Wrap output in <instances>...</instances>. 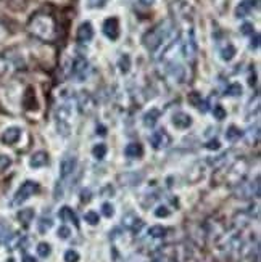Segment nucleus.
<instances>
[{
	"instance_id": "c85d7f7f",
	"label": "nucleus",
	"mask_w": 261,
	"mask_h": 262,
	"mask_svg": "<svg viewBox=\"0 0 261 262\" xmlns=\"http://www.w3.org/2000/svg\"><path fill=\"white\" fill-rule=\"evenodd\" d=\"M54 227V222L50 217H42V219L38 222V230H39V234H47V232Z\"/></svg>"
},
{
	"instance_id": "2f4dec72",
	"label": "nucleus",
	"mask_w": 261,
	"mask_h": 262,
	"mask_svg": "<svg viewBox=\"0 0 261 262\" xmlns=\"http://www.w3.org/2000/svg\"><path fill=\"white\" fill-rule=\"evenodd\" d=\"M36 250H38V254H39L40 258H44V259L48 258L50 254H52V246H50L48 243H39Z\"/></svg>"
},
{
	"instance_id": "f257e3e1",
	"label": "nucleus",
	"mask_w": 261,
	"mask_h": 262,
	"mask_svg": "<svg viewBox=\"0 0 261 262\" xmlns=\"http://www.w3.org/2000/svg\"><path fill=\"white\" fill-rule=\"evenodd\" d=\"M54 121L56 132L63 137H68L72 127V121H74V105L71 100H63L62 103H58L54 113Z\"/></svg>"
},
{
	"instance_id": "58836bf2",
	"label": "nucleus",
	"mask_w": 261,
	"mask_h": 262,
	"mask_svg": "<svg viewBox=\"0 0 261 262\" xmlns=\"http://www.w3.org/2000/svg\"><path fill=\"white\" fill-rule=\"evenodd\" d=\"M171 214V211L166 208V206H158L156 209H155V216L156 217H160V219H162V217H168Z\"/></svg>"
},
{
	"instance_id": "37998d69",
	"label": "nucleus",
	"mask_w": 261,
	"mask_h": 262,
	"mask_svg": "<svg viewBox=\"0 0 261 262\" xmlns=\"http://www.w3.org/2000/svg\"><path fill=\"white\" fill-rule=\"evenodd\" d=\"M240 29H242V34H252V35L255 34V31H253L255 27H253V24H250V23H245Z\"/></svg>"
},
{
	"instance_id": "4be33fe9",
	"label": "nucleus",
	"mask_w": 261,
	"mask_h": 262,
	"mask_svg": "<svg viewBox=\"0 0 261 262\" xmlns=\"http://www.w3.org/2000/svg\"><path fill=\"white\" fill-rule=\"evenodd\" d=\"M256 5V0H242L236 8V18H245Z\"/></svg>"
},
{
	"instance_id": "4468645a",
	"label": "nucleus",
	"mask_w": 261,
	"mask_h": 262,
	"mask_svg": "<svg viewBox=\"0 0 261 262\" xmlns=\"http://www.w3.org/2000/svg\"><path fill=\"white\" fill-rule=\"evenodd\" d=\"M122 225L128 229V230H130V232H139L140 229H142V225H144V222H142V219L139 216H137L136 213H132V211H129V213H126L124 216H122Z\"/></svg>"
},
{
	"instance_id": "9d476101",
	"label": "nucleus",
	"mask_w": 261,
	"mask_h": 262,
	"mask_svg": "<svg viewBox=\"0 0 261 262\" xmlns=\"http://www.w3.org/2000/svg\"><path fill=\"white\" fill-rule=\"evenodd\" d=\"M89 71V61L82 55H76L71 61V76L74 79H82Z\"/></svg>"
},
{
	"instance_id": "de8ad7c7",
	"label": "nucleus",
	"mask_w": 261,
	"mask_h": 262,
	"mask_svg": "<svg viewBox=\"0 0 261 262\" xmlns=\"http://www.w3.org/2000/svg\"><path fill=\"white\" fill-rule=\"evenodd\" d=\"M23 262H38V261H36L32 256H29V254H24V256H23Z\"/></svg>"
},
{
	"instance_id": "79ce46f5",
	"label": "nucleus",
	"mask_w": 261,
	"mask_h": 262,
	"mask_svg": "<svg viewBox=\"0 0 261 262\" xmlns=\"http://www.w3.org/2000/svg\"><path fill=\"white\" fill-rule=\"evenodd\" d=\"M102 195H104L105 198H110V196L114 195V188L112 185H106V187H104V190H102Z\"/></svg>"
},
{
	"instance_id": "6ab92c4d",
	"label": "nucleus",
	"mask_w": 261,
	"mask_h": 262,
	"mask_svg": "<svg viewBox=\"0 0 261 262\" xmlns=\"http://www.w3.org/2000/svg\"><path fill=\"white\" fill-rule=\"evenodd\" d=\"M58 217L63 221V222H70L72 224L74 227H79V221H78V216L76 213L72 211L70 206H63L60 208V211H58Z\"/></svg>"
},
{
	"instance_id": "5701e85b",
	"label": "nucleus",
	"mask_w": 261,
	"mask_h": 262,
	"mask_svg": "<svg viewBox=\"0 0 261 262\" xmlns=\"http://www.w3.org/2000/svg\"><path fill=\"white\" fill-rule=\"evenodd\" d=\"M158 119H160V111L156 110V108H152L150 111H147V113L144 114L142 122H144L145 127L152 129V127H155V124L158 122Z\"/></svg>"
},
{
	"instance_id": "72a5a7b5",
	"label": "nucleus",
	"mask_w": 261,
	"mask_h": 262,
	"mask_svg": "<svg viewBox=\"0 0 261 262\" xmlns=\"http://www.w3.org/2000/svg\"><path fill=\"white\" fill-rule=\"evenodd\" d=\"M213 116H214V119L222 121V119H226L228 111L224 110V106H222V105H216V106L213 108Z\"/></svg>"
},
{
	"instance_id": "9b49d317",
	"label": "nucleus",
	"mask_w": 261,
	"mask_h": 262,
	"mask_svg": "<svg viewBox=\"0 0 261 262\" xmlns=\"http://www.w3.org/2000/svg\"><path fill=\"white\" fill-rule=\"evenodd\" d=\"M21 135H23V130H21V127L10 126V127H6L2 132V135H0V140H2L4 145H8V147H12V145H16L20 142Z\"/></svg>"
},
{
	"instance_id": "f704fd0d",
	"label": "nucleus",
	"mask_w": 261,
	"mask_h": 262,
	"mask_svg": "<svg viewBox=\"0 0 261 262\" xmlns=\"http://www.w3.org/2000/svg\"><path fill=\"white\" fill-rule=\"evenodd\" d=\"M102 214L108 217V219H112V217L114 216V208H113L112 203H104V205H102Z\"/></svg>"
},
{
	"instance_id": "f03ea898",
	"label": "nucleus",
	"mask_w": 261,
	"mask_h": 262,
	"mask_svg": "<svg viewBox=\"0 0 261 262\" xmlns=\"http://www.w3.org/2000/svg\"><path fill=\"white\" fill-rule=\"evenodd\" d=\"M28 31L40 40H52L56 34L55 21L48 14H34L28 23Z\"/></svg>"
},
{
	"instance_id": "7ed1b4c3",
	"label": "nucleus",
	"mask_w": 261,
	"mask_h": 262,
	"mask_svg": "<svg viewBox=\"0 0 261 262\" xmlns=\"http://www.w3.org/2000/svg\"><path fill=\"white\" fill-rule=\"evenodd\" d=\"M171 31H172L171 21H168V19L162 21V23L156 24L154 29H150V31L142 37L145 48H147L148 52H156V50L162 47L166 40H168Z\"/></svg>"
},
{
	"instance_id": "473e14b6",
	"label": "nucleus",
	"mask_w": 261,
	"mask_h": 262,
	"mask_svg": "<svg viewBox=\"0 0 261 262\" xmlns=\"http://www.w3.org/2000/svg\"><path fill=\"white\" fill-rule=\"evenodd\" d=\"M118 66H120V71L122 72V74H126V72L129 71V68H130V58H129L128 53H124V55L120 58Z\"/></svg>"
},
{
	"instance_id": "f3484780",
	"label": "nucleus",
	"mask_w": 261,
	"mask_h": 262,
	"mask_svg": "<svg viewBox=\"0 0 261 262\" xmlns=\"http://www.w3.org/2000/svg\"><path fill=\"white\" fill-rule=\"evenodd\" d=\"M118 179L121 182V185H128V187L139 185L144 179V174L142 172H124V174H121Z\"/></svg>"
},
{
	"instance_id": "4c0bfd02",
	"label": "nucleus",
	"mask_w": 261,
	"mask_h": 262,
	"mask_svg": "<svg viewBox=\"0 0 261 262\" xmlns=\"http://www.w3.org/2000/svg\"><path fill=\"white\" fill-rule=\"evenodd\" d=\"M188 101H190L194 106L202 108V97H200L198 92H192L190 95H188Z\"/></svg>"
},
{
	"instance_id": "ddd939ff",
	"label": "nucleus",
	"mask_w": 261,
	"mask_h": 262,
	"mask_svg": "<svg viewBox=\"0 0 261 262\" xmlns=\"http://www.w3.org/2000/svg\"><path fill=\"white\" fill-rule=\"evenodd\" d=\"M205 171H206L205 163H195L190 169L187 171V182L192 185L198 184V182L203 180V177H205Z\"/></svg>"
},
{
	"instance_id": "20e7f679",
	"label": "nucleus",
	"mask_w": 261,
	"mask_h": 262,
	"mask_svg": "<svg viewBox=\"0 0 261 262\" xmlns=\"http://www.w3.org/2000/svg\"><path fill=\"white\" fill-rule=\"evenodd\" d=\"M248 169H250V163L246 161L245 158L237 159V161L228 169V174H226V177H224V182H226V184L229 182V184H232V185L242 184L245 176L248 174Z\"/></svg>"
},
{
	"instance_id": "a211bd4d",
	"label": "nucleus",
	"mask_w": 261,
	"mask_h": 262,
	"mask_svg": "<svg viewBox=\"0 0 261 262\" xmlns=\"http://www.w3.org/2000/svg\"><path fill=\"white\" fill-rule=\"evenodd\" d=\"M92 39H94V26L89 23V21H84L78 29V40L79 42H89Z\"/></svg>"
},
{
	"instance_id": "b1692460",
	"label": "nucleus",
	"mask_w": 261,
	"mask_h": 262,
	"mask_svg": "<svg viewBox=\"0 0 261 262\" xmlns=\"http://www.w3.org/2000/svg\"><path fill=\"white\" fill-rule=\"evenodd\" d=\"M242 135H244V132L237 126H229L228 130H226V134H224L228 142H237Z\"/></svg>"
},
{
	"instance_id": "e433bc0d",
	"label": "nucleus",
	"mask_w": 261,
	"mask_h": 262,
	"mask_svg": "<svg viewBox=\"0 0 261 262\" xmlns=\"http://www.w3.org/2000/svg\"><path fill=\"white\" fill-rule=\"evenodd\" d=\"M56 235H58V238H62V240H68L71 237V229L66 227V225H62V227L58 229Z\"/></svg>"
},
{
	"instance_id": "a19ab883",
	"label": "nucleus",
	"mask_w": 261,
	"mask_h": 262,
	"mask_svg": "<svg viewBox=\"0 0 261 262\" xmlns=\"http://www.w3.org/2000/svg\"><path fill=\"white\" fill-rule=\"evenodd\" d=\"M106 0H89V6L90 8H102V6H105Z\"/></svg>"
},
{
	"instance_id": "423d86ee",
	"label": "nucleus",
	"mask_w": 261,
	"mask_h": 262,
	"mask_svg": "<svg viewBox=\"0 0 261 262\" xmlns=\"http://www.w3.org/2000/svg\"><path fill=\"white\" fill-rule=\"evenodd\" d=\"M76 167H78V158L74 155H64L60 161V166H58V171H60V180L58 182L68 180L74 174Z\"/></svg>"
},
{
	"instance_id": "dca6fc26",
	"label": "nucleus",
	"mask_w": 261,
	"mask_h": 262,
	"mask_svg": "<svg viewBox=\"0 0 261 262\" xmlns=\"http://www.w3.org/2000/svg\"><path fill=\"white\" fill-rule=\"evenodd\" d=\"M48 164V153L47 151H36L29 158V166L32 167V169H40V167L47 166Z\"/></svg>"
},
{
	"instance_id": "cd10ccee",
	"label": "nucleus",
	"mask_w": 261,
	"mask_h": 262,
	"mask_svg": "<svg viewBox=\"0 0 261 262\" xmlns=\"http://www.w3.org/2000/svg\"><path fill=\"white\" fill-rule=\"evenodd\" d=\"M242 92H244V89L238 82H232L226 87V95L228 97H240Z\"/></svg>"
},
{
	"instance_id": "2eb2a0df",
	"label": "nucleus",
	"mask_w": 261,
	"mask_h": 262,
	"mask_svg": "<svg viewBox=\"0 0 261 262\" xmlns=\"http://www.w3.org/2000/svg\"><path fill=\"white\" fill-rule=\"evenodd\" d=\"M172 126L176 127V129H179V130H186V129H188L192 124H194V119H192V116L190 114H187V113H184V111H179V113H176L172 116Z\"/></svg>"
},
{
	"instance_id": "7c9ffc66",
	"label": "nucleus",
	"mask_w": 261,
	"mask_h": 262,
	"mask_svg": "<svg viewBox=\"0 0 261 262\" xmlns=\"http://www.w3.org/2000/svg\"><path fill=\"white\" fill-rule=\"evenodd\" d=\"M84 221L89 225H97L100 222V216H98V213H96V211H87V213L84 214Z\"/></svg>"
},
{
	"instance_id": "412c9836",
	"label": "nucleus",
	"mask_w": 261,
	"mask_h": 262,
	"mask_svg": "<svg viewBox=\"0 0 261 262\" xmlns=\"http://www.w3.org/2000/svg\"><path fill=\"white\" fill-rule=\"evenodd\" d=\"M124 156L130 158V159H137V158H142L144 156V147L139 142H132L126 145L124 148Z\"/></svg>"
},
{
	"instance_id": "39448f33",
	"label": "nucleus",
	"mask_w": 261,
	"mask_h": 262,
	"mask_svg": "<svg viewBox=\"0 0 261 262\" xmlns=\"http://www.w3.org/2000/svg\"><path fill=\"white\" fill-rule=\"evenodd\" d=\"M39 192V184L34 180H26L20 185V188L14 192L13 198H12V206H21L23 203H26L31 196H34Z\"/></svg>"
},
{
	"instance_id": "a878e982",
	"label": "nucleus",
	"mask_w": 261,
	"mask_h": 262,
	"mask_svg": "<svg viewBox=\"0 0 261 262\" xmlns=\"http://www.w3.org/2000/svg\"><path fill=\"white\" fill-rule=\"evenodd\" d=\"M220 55H221V60H222V61H230L232 58L236 56V47L232 45V43H228V45H224V47L221 48Z\"/></svg>"
},
{
	"instance_id": "aec40b11",
	"label": "nucleus",
	"mask_w": 261,
	"mask_h": 262,
	"mask_svg": "<svg viewBox=\"0 0 261 262\" xmlns=\"http://www.w3.org/2000/svg\"><path fill=\"white\" fill-rule=\"evenodd\" d=\"M78 105H79V108L82 110V113H86V114H89V113H92L94 111V98L89 95L87 92H82L81 95H79V100H78Z\"/></svg>"
},
{
	"instance_id": "09e8293b",
	"label": "nucleus",
	"mask_w": 261,
	"mask_h": 262,
	"mask_svg": "<svg viewBox=\"0 0 261 262\" xmlns=\"http://www.w3.org/2000/svg\"><path fill=\"white\" fill-rule=\"evenodd\" d=\"M4 68H5V63H4L2 60H0V71H2Z\"/></svg>"
},
{
	"instance_id": "bb28decb",
	"label": "nucleus",
	"mask_w": 261,
	"mask_h": 262,
	"mask_svg": "<svg viewBox=\"0 0 261 262\" xmlns=\"http://www.w3.org/2000/svg\"><path fill=\"white\" fill-rule=\"evenodd\" d=\"M106 153H108V148H106L105 143H97V145H94V148H92V156L96 158V159H98V161L106 156Z\"/></svg>"
},
{
	"instance_id": "ea45409f",
	"label": "nucleus",
	"mask_w": 261,
	"mask_h": 262,
	"mask_svg": "<svg viewBox=\"0 0 261 262\" xmlns=\"http://www.w3.org/2000/svg\"><path fill=\"white\" fill-rule=\"evenodd\" d=\"M205 148L206 150H220L221 148V143H220V140H216V138H213V140H210V142H206V145H205Z\"/></svg>"
},
{
	"instance_id": "c756f323",
	"label": "nucleus",
	"mask_w": 261,
	"mask_h": 262,
	"mask_svg": "<svg viewBox=\"0 0 261 262\" xmlns=\"http://www.w3.org/2000/svg\"><path fill=\"white\" fill-rule=\"evenodd\" d=\"M148 235L152 238H163L166 235V229L163 225H154V227L148 229Z\"/></svg>"
},
{
	"instance_id": "393cba45",
	"label": "nucleus",
	"mask_w": 261,
	"mask_h": 262,
	"mask_svg": "<svg viewBox=\"0 0 261 262\" xmlns=\"http://www.w3.org/2000/svg\"><path fill=\"white\" fill-rule=\"evenodd\" d=\"M34 219V209L31 208H26V209H21L18 213V221L23 222V225H29Z\"/></svg>"
},
{
	"instance_id": "6e6552de",
	"label": "nucleus",
	"mask_w": 261,
	"mask_h": 262,
	"mask_svg": "<svg viewBox=\"0 0 261 262\" xmlns=\"http://www.w3.org/2000/svg\"><path fill=\"white\" fill-rule=\"evenodd\" d=\"M148 140L154 150H164L171 145V135L164 129H158L148 137Z\"/></svg>"
},
{
	"instance_id": "c9c22d12",
	"label": "nucleus",
	"mask_w": 261,
	"mask_h": 262,
	"mask_svg": "<svg viewBox=\"0 0 261 262\" xmlns=\"http://www.w3.org/2000/svg\"><path fill=\"white\" fill-rule=\"evenodd\" d=\"M64 262H79V253L74 250H68L63 256Z\"/></svg>"
},
{
	"instance_id": "c03bdc74",
	"label": "nucleus",
	"mask_w": 261,
	"mask_h": 262,
	"mask_svg": "<svg viewBox=\"0 0 261 262\" xmlns=\"http://www.w3.org/2000/svg\"><path fill=\"white\" fill-rule=\"evenodd\" d=\"M81 201L82 203H89L90 201V190H82L81 192Z\"/></svg>"
},
{
	"instance_id": "1a4fd4ad",
	"label": "nucleus",
	"mask_w": 261,
	"mask_h": 262,
	"mask_svg": "<svg viewBox=\"0 0 261 262\" xmlns=\"http://www.w3.org/2000/svg\"><path fill=\"white\" fill-rule=\"evenodd\" d=\"M180 52H182V55L187 60H194L195 58V53H197V42H195V34L192 29L186 34V37L180 42Z\"/></svg>"
},
{
	"instance_id": "f8f14e48",
	"label": "nucleus",
	"mask_w": 261,
	"mask_h": 262,
	"mask_svg": "<svg viewBox=\"0 0 261 262\" xmlns=\"http://www.w3.org/2000/svg\"><path fill=\"white\" fill-rule=\"evenodd\" d=\"M102 31H104L105 37L110 40H116L120 37V21L116 16H112L104 21V26H102Z\"/></svg>"
},
{
	"instance_id": "0eeeda50",
	"label": "nucleus",
	"mask_w": 261,
	"mask_h": 262,
	"mask_svg": "<svg viewBox=\"0 0 261 262\" xmlns=\"http://www.w3.org/2000/svg\"><path fill=\"white\" fill-rule=\"evenodd\" d=\"M237 198H258L260 196V177L255 179V182H248V184H238L236 188Z\"/></svg>"
},
{
	"instance_id": "49530a36",
	"label": "nucleus",
	"mask_w": 261,
	"mask_h": 262,
	"mask_svg": "<svg viewBox=\"0 0 261 262\" xmlns=\"http://www.w3.org/2000/svg\"><path fill=\"white\" fill-rule=\"evenodd\" d=\"M258 45H260V35L255 32V42L252 40V45H250V47H252V48H258Z\"/></svg>"
},
{
	"instance_id": "a18cd8bd",
	"label": "nucleus",
	"mask_w": 261,
	"mask_h": 262,
	"mask_svg": "<svg viewBox=\"0 0 261 262\" xmlns=\"http://www.w3.org/2000/svg\"><path fill=\"white\" fill-rule=\"evenodd\" d=\"M156 2V0H137V3H139L140 6H152Z\"/></svg>"
}]
</instances>
